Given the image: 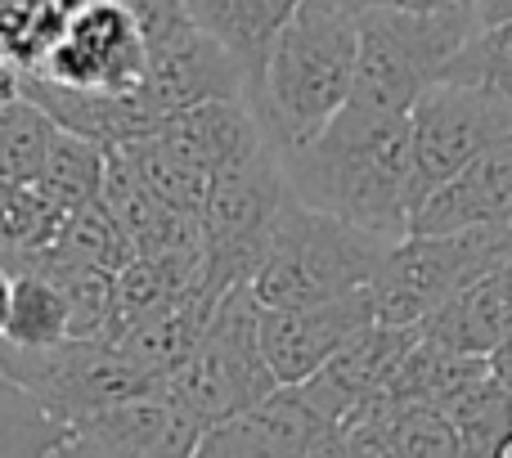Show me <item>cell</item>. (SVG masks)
<instances>
[{"label": "cell", "instance_id": "obj_20", "mask_svg": "<svg viewBox=\"0 0 512 458\" xmlns=\"http://www.w3.org/2000/svg\"><path fill=\"white\" fill-rule=\"evenodd\" d=\"M297 5L301 0H189V18L239 59L252 99L265 68V54H270L274 36L283 32V23L292 18Z\"/></svg>", "mask_w": 512, "mask_h": 458}, {"label": "cell", "instance_id": "obj_19", "mask_svg": "<svg viewBox=\"0 0 512 458\" xmlns=\"http://www.w3.org/2000/svg\"><path fill=\"white\" fill-rule=\"evenodd\" d=\"M427 342H441L463 355H490L504 337H512V256L481 274L472 288H463L454 301L418 324Z\"/></svg>", "mask_w": 512, "mask_h": 458}, {"label": "cell", "instance_id": "obj_17", "mask_svg": "<svg viewBox=\"0 0 512 458\" xmlns=\"http://www.w3.org/2000/svg\"><path fill=\"white\" fill-rule=\"evenodd\" d=\"M328 423L301 400L297 387H279L270 400L207 427L194 458H306Z\"/></svg>", "mask_w": 512, "mask_h": 458}, {"label": "cell", "instance_id": "obj_14", "mask_svg": "<svg viewBox=\"0 0 512 458\" xmlns=\"http://www.w3.org/2000/svg\"><path fill=\"white\" fill-rule=\"evenodd\" d=\"M414 342H418V324H382V319H373V324H364L315 378L297 382L301 400H306L328 427L346 423L355 409L378 400L382 391L391 387V378H396V369L405 364V355L414 351Z\"/></svg>", "mask_w": 512, "mask_h": 458}, {"label": "cell", "instance_id": "obj_26", "mask_svg": "<svg viewBox=\"0 0 512 458\" xmlns=\"http://www.w3.org/2000/svg\"><path fill=\"white\" fill-rule=\"evenodd\" d=\"M54 117L32 99H14L0 113V180H18V185H36L45 171V158L54 149Z\"/></svg>", "mask_w": 512, "mask_h": 458}, {"label": "cell", "instance_id": "obj_2", "mask_svg": "<svg viewBox=\"0 0 512 458\" xmlns=\"http://www.w3.org/2000/svg\"><path fill=\"white\" fill-rule=\"evenodd\" d=\"M360 59L355 0H301L265 54L252 90V113L274 149H292L319 135L346 104Z\"/></svg>", "mask_w": 512, "mask_h": 458}, {"label": "cell", "instance_id": "obj_13", "mask_svg": "<svg viewBox=\"0 0 512 458\" xmlns=\"http://www.w3.org/2000/svg\"><path fill=\"white\" fill-rule=\"evenodd\" d=\"M369 288L346 292L315 306H261V351L270 360L279 387L315 378L364 324H373Z\"/></svg>", "mask_w": 512, "mask_h": 458}, {"label": "cell", "instance_id": "obj_5", "mask_svg": "<svg viewBox=\"0 0 512 458\" xmlns=\"http://www.w3.org/2000/svg\"><path fill=\"white\" fill-rule=\"evenodd\" d=\"M477 32L472 0L450 9H360V59H355L351 104L373 113H409L445 77L450 59Z\"/></svg>", "mask_w": 512, "mask_h": 458}, {"label": "cell", "instance_id": "obj_27", "mask_svg": "<svg viewBox=\"0 0 512 458\" xmlns=\"http://www.w3.org/2000/svg\"><path fill=\"white\" fill-rule=\"evenodd\" d=\"M63 436V423H54L18 382L0 373V458H50Z\"/></svg>", "mask_w": 512, "mask_h": 458}, {"label": "cell", "instance_id": "obj_4", "mask_svg": "<svg viewBox=\"0 0 512 458\" xmlns=\"http://www.w3.org/2000/svg\"><path fill=\"white\" fill-rule=\"evenodd\" d=\"M274 391H279V378L261 351V301L252 283H234L216 301L189 360L158 382V396L189 414L203 432L270 400Z\"/></svg>", "mask_w": 512, "mask_h": 458}, {"label": "cell", "instance_id": "obj_23", "mask_svg": "<svg viewBox=\"0 0 512 458\" xmlns=\"http://www.w3.org/2000/svg\"><path fill=\"white\" fill-rule=\"evenodd\" d=\"M72 337L68 297L45 270H14V306L0 342L14 346H59Z\"/></svg>", "mask_w": 512, "mask_h": 458}, {"label": "cell", "instance_id": "obj_32", "mask_svg": "<svg viewBox=\"0 0 512 458\" xmlns=\"http://www.w3.org/2000/svg\"><path fill=\"white\" fill-rule=\"evenodd\" d=\"M490 373H495V378L512 391V337H504V342L490 351Z\"/></svg>", "mask_w": 512, "mask_h": 458}, {"label": "cell", "instance_id": "obj_3", "mask_svg": "<svg viewBox=\"0 0 512 458\" xmlns=\"http://www.w3.org/2000/svg\"><path fill=\"white\" fill-rule=\"evenodd\" d=\"M391 243L396 238H382L333 212L306 207L301 198H288L248 283L261 306L333 301L369 288Z\"/></svg>", "mask_w": 512, "mask_h": 458}, {"label": "cell", "instance_id": "obj_31", "mask_svg": "<svg viewBox=\"0 0 512 458\" xmlns=\"http://www.w3.org/2000/svg\"><path fill=\"white\" fill-rule=\"evenodd\" d=\"M472 14H477V27L512 23V0H472Z\"/></svg>", "mask_w": 512, "mask_h": 458}, {"label": "cell", "instance_id": "obj_24", "mask_svg": "<svg viewBox=\"0 0 512 458\" xmlns=\"http://www.w3.org/2000/svg\"><path fill=\"white\" fill-rule=\"evenodd\" d=\"M108 153L113 149H99V144L81 140V135L59 131L54 135V149L45 158V171L36 180L45 198L63 212H77V207L95 203L104 194V171H108Z\"/></svg>", "mask_w": 512, "mask_h": 458}, {"label": "cell", "instance_id": "obj_11", "mask_svg": "<svg viewBox=\"0 0 512 458\" xmlns=\"http://www.w3.org/2000/svg\"><path fill=\"white\" fill-rule=\"evenodd\" d=\"M144 50H149V68H144L140 90L162 117L207 104V99L248 104V77H243L239 59L221 41H212L189 14L180 23L162 27V32L144 36Z\"/></svg>", "mask_w": 512, "mask_h": 458}, {"label": "cell", "instance_id": "obj_33", "mask_svg": "<svg viewBox=\"0 0 512 458\" xmlns=\"http://www.w3.org/2000/svg\"><path fill=\"white\" fill-rule=\"evenodd\" d=\"M9 306H14V270L0 261V337H5V324H9Z\"/></svg>", "mask_w": 512, "mask_h": 458}, {"label": "cell", "instance_id": "obj_21", "mask_svg": "<svg viewBox=\"0 0 512 458\" xmlns=\"http://www.w3.org/2000/svg\"><path fill=\"white\" fill-rule=\"evenodd\" d=\"M68 212L54 207L36 185L0 180V261L9 270H27L36 256H45L59 238Z\"/></svg>", "mask_w": 512, "mask_h": 458}, {"label": "cell", "instance_id": "obj_30", "mask_svg": "<svg viewBox=\"0 0 512 458\" xmlns=\"http://www.w3.org/2000/svg\"><path fill=\"white\" fill-rule=\"evenodd\" d=\"M14 99H23V68L0 54V113H5Z\"/></svg>", "mask_w": 512, "mask_h": 458}, {"label": "cell", "instance_id": "obj_9", "mask_svg": "<svg viewBox=\"0 0 512 458\" xmlns=\"http://www.w3.org/2000/svg\"><path fill=\"white\" fill-rule=\"evenodd\" d=\"M512 135V99L481 86H459V81H436L423 90L409 108V216L432 194L436 185L468 167L481 149Z\"/></svg>", "mask_w": 512, "mask_h": 458}, {"label": "cell", "instance_id": "obj_10", "mask_svg": "<svg viewBox=\"0 0 512 458\" xmlns=\"http://www.w3.org/2000/svg\"><path fill=\"white\" fill-rule=\"evenodd\" d=\"M149 50L126 0H81L36 77L77 90H140Z\"/></svg>", "mask_w": 512, "mask_h": 458}, {"label": "cell", "instance_id": "obj_16", "mask_svg": "<svg viewBox=\"0 0 512 458\" xmlns=\"http://www.w3.org/2000/svg\"><path fill=\"white\" fill-rule=\"evenodd\" d=\"M23 95L41 104L59 131L81 135L99 149H126L162 126V113L149 104L144 90H77L23 72Z\"/></svg>", "mask_w": 512, "mask_h": 458}, {"label": "cell", "instance_id": "obj_29", "mask_svg": "<svg viewBox=\"0 0 512 458\" xmlns=\"http://www.w3.org/2000/svg\"><path fill=\"white\" fill-rule=\"evenodd\" d=\"M459 0H355V9H409V14H432V9H450Z\"/></svg>", "mask_w": 512, "mask_h": 458}, {"label": "cell", "instance_id": "obj_25", "mask_svg": "<svg viewBox=\"0 0 512 458\" xmlns=\"http://www.w3.org/2000/svg\"><path fill=\"white\" fill-rule=\"evenodd\" d=\"M126 158H131V167L140 171V180L149 185V194L158 198L167 212H180V216H203L207 207V185H212V176L198 167H189L180 153H171L167 144L158 140V135H144V140L126 144Z\"/></svg>", "mask_w": 512, "mask_h": 458}, {"label": "cell", "instance_id": "obj_28", "mask_svg": "<svg viewBox=\"0 0 512 458\" xmlns=\"http://www.w3.org/2000/svg\"><path fill=\"white\" fill-rule=\"evenodd\" d=\"M441 81L481 86L512 99V23H486L463 41V50L450 59Z\"/></svg>", "mask_w": 512, "mask_h": 458}, {"label": "cell", "instance_id": "obj_18", "mask_svg": "<svg viewBox=\"0 0 512 458\" xmlns=\"http://www.w3.org/2000/svg\"><path fill=\"white\" fill-rule=\"evenodd\" d=\"M153 135H158L171 153H180L189 167L207 171V176H212L216 167H225V162L252 153L256 144L265 140L256 113L248 104H239V99H207V104L167 113Z\"/></svg>", "mask_w": 512, "mask_h": 458}, {"label": "cell", "instance_id": "obj_22", "mask_svg": "<svg viewBox=\"0 0 512 458\" xmlns=\"http://www.w3.org/2000/svg\"><path fill=\"white\" fill-rule=\"evenodd\" d=\"M45 256H59V261H68V265H86V270L117 274L140 252H135V243L122 229V221L113 216V207L104 203V194H99L95 203L68 212V221H63L59 238H54V247Z\"/></svg>", "mask_w": 512, "mask_h": 458}, {"label": "cell", "instance_id": "obj_1", "mask_svg": "<svg viewBox=\"0 0 512 458\" xmlns=\"http://www.w3.org/2000/svg\"><path fill=\"white\" fill-rule=\"evenodd\" d=\"M292 198L382 238L409 234V113L346 104L306 144L279 149Z\"/></svg>", "mask_w": 512, "mask_h": 458}, {"label": "cell", "instance_id": "obj_6", "mask_svg": "<svg viewBox=\"0 0 512 458\" xmlns=\"http://www.w3.org/2000/svg\"><path fill=\"white\" fill-rule=\"evenodd\" d=\"M512 256V225H477L459 234H405L387 247L369 283L382 324H423L432 310Z\"/></svg>", "mask_w": 512, "mask_h": 458}, {"label": "cell", "instance_id": "obj_12", "mask_svg": "<svg viewBox=\"0 0 512 458\" xmlns=\"http://www.w3.org/2000/svg\"><path fill=\"white\" fill-rule=\"evenodd\" d=\"M203 427L162 396H135L63 427L50 458H194Z\"/></svg>", "mask_w": 512, "mask_h": 458}, {"label": "cell", "instance_id": "obj_7", "mask_svg": "<svg viewBox=\"0 0 512 458\" xmlns=\"http://www.w3.org/2000/svg\"><path fill=\"white\" fill-rule=\"evenodd\" d=\"M0 373L63 427L122 400L158 396V378L108 337H68L59 346L0 342Z\"/></svg>", "mask_w": 512, "mask_h": 458}, {"label": "cell", "instance_id": "obj_8", "mask_svg": "<svg viewBox=\"0 0 512 458\" xmlns=\"http://www.w3.org/2000/svg\"><path fill=\"white\" fill-rule=\"evenodd\" d=\"M288 198V176H283L279 149L270 140H261L252 153L212 171L203 207V288L212 297H225L234 283L252 279L256 261L265 252V238H270Z\"/></svg>", "mask_w": 512, "mask_h": 458}, {"label": "cell", "instance_id": "obj_15", "mask_svg": "<svg viewBox=\"0 0 512 458\" xmlns=\"http://www.w3.org/2000/svg\"><path fill=\"white\" fill-rule=\"evenodd\" d=\"M477 225H512V135L481 149L409 216V234H459Z\"/></svg>", "mask_w": 512, "mask_h": 458}]
</instances>
